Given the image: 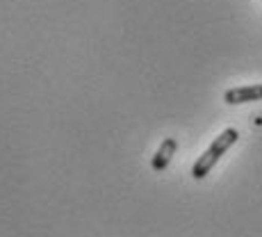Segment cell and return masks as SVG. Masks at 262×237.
<instances>
[{
	"instance_id": "1",
	"label": "cell",
	"mask_w": 262,
	"mask_h": 237,
	"mask_svg": "<svg viewBox=\"0 0 262 237\" xmlns=\"http://www.w3.org/2000/svg\"><path fill=\"white\" fill-rule=\"evenodd\" d=\"M237 137H239V133L235 128H226L224 133L219 135V137H214V142L210 144V148L205 150L203 155H201L199 160H196V164L191 166V176H194L196 180H201V178H205V176L212 171V166L219 162V158L226 153V150L230 148L235 142H237Z\"/></svg>"
},
{
	"instance_id": "2",
	"label": "cell",
	"mask_w": 262,
	"mask_h": 237,
	"mask_svg": "<svg viewBox=\"0 0 262 237\" xmlns=\"http://www.w3.org/2000/svg\"><path fill=\"white\" fill-rule=\"evenodd\" d=\"M224 100L228 105H242L251 100H262V84H246V87H235L224 94Z\"/></svg>"
},
{
	"instance_id": "3",
	"label": "cell",
	"mask_w": 262,
	"mask_h": 237,
	"mask_svg": "<svg viewBox=\"0 0 262 237\" xmlns=\"http://www.w3.org/2000/svg\"><path fill=\"white\" fill-rule=\"evenodd\" d=\"M176 148H178V142H176L173 137L164 139L162 144H160L158 153L153 155V162H150V166H153V171H164L171 162V158L176 155Z\"/></svg>"
}]
</instances>
